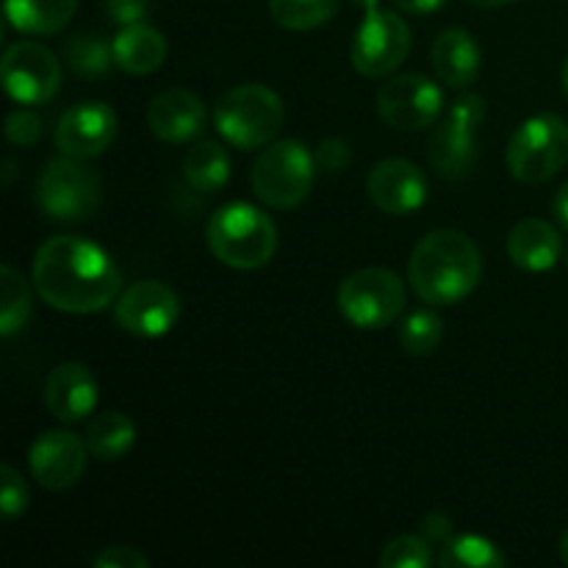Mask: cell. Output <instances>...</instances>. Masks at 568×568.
Returning a JSON list of instances; mask_svg holds the SVG:
<instances>
[{
	"label": "cell",
	"mask_w": 568,
	"mask_h": 568,
	"mask_svg": "<svg viewBox=\"0 0 568 568\" xmlns=\"http://www.w3.org/2000/svg\"><path fill=\"white\" fill-rule=\"evenodd\" d=\"M566 264H568V255H566Z\"/></svg>",
	"instance_id": "cell-43"
},
{
	"label": "cell",
	"mask_w": 568,
	"mask_h": 568,
	"mask_svg": "<svg viewBox=\"0 0 568 568\" xmlns=\"http://www.w3.org/2000/svg\"><path fill=\"white\" fill-rule=\"evenodd\" d=\"M316 178V159L297 139L266 144L255 159L250 181L255 197L275 211L297 209L311 194Z\"/></svg>",
	"instance_id": "cell-5"
},
{
	"label": "cell",
	"mask_w": 568,
	"mask_h": 568,
	"mask_svg": "<svg viewBox=\"0 0 568 568\" xmlns=\"http://www.w3.org/2000/svg\"><path fill=\"white\" fill-rule=\"evenodd\" d=\"M148 125L155 139L166 144L194 142L205 128V105L194 92L170 87L148 105Z\"/></svg>",
	"instance_id": "cell-17"
},
{
	"label": "cell",
	"mask_w": 568,
	"mask_h": 568,
	"mask_svg": "<svg viewBox=\"0 0 568 568\" xmlns=\"http://www.w3.org/2000/svg\"><path fill=\"white\" fill-rule=\"evenodd\" d=\"M183 178L200 194L220 192L231 181V159H227L225 148L211 139L194 142L183 159Z\"/></svg>",
	"instance_id": "cell-24"
},
{
	"label": "cell",
	"mask_w": 568,
	"mask_h": 568,
	"mask_svg": "<svg viewBox=\"0 0 568 568\" xmlns=\"http://www.w3.org/2000/svg\"><path fill=\"white\" fill-rule=\"evenodd\" d=\"M377 114L397 131H422L436 125L444 114L442 87L416 72L392 78L377 92Z\"/></svg>",
	"instance_id": "cell-12"
},
{
	"label": "cell",
	"mask_w": 568,
	"mask_h": 568,
	"mask_svg": "<svg viewBox=\"0 0 568 568\" xmlns=\"http://www.w3.org/2000/svg\"><path fill=\"white\" fill-rule=\"evenodd\" d=\"M98 405V381L78 361L59 364L44 383V408L59 422H81Z\"/></svg>",
	"instance_id": "cell-18"
},
{
	"label": "cell",
	"mask_w": 568,
	"mask_h": 568,
	"mask_svg": "<svg viewBox=\"0 0 568 568\" xmlns=\"http://www.w3.org/2000/svg\"><path fill=\"white\" fill-rule=\"evenodd\" d=\"M178 316H181V300L161 281L133 283L114 303L116 325L139 338L164 336L172 331Z\"/></svg>",
	"instance_id": "cell-13"
},
{
	"label": "cell",
	"mask_w": 568,
	"mask_h": 568,
	"mask_svg": "<svg viewBox=\"0 0 568 568\" xmlns=\"http://www.w3.org/2000/svg\"><path fill=\"white\" fill-rule=\"evenodd\" d=\"M483 120H486V103L480 94H464L449 105L427 142V159L438 175L447 181H460L475 170L477 153H480L477 133H480Z\"/></svg>",
	"instance_id": "cell-8"
},
{
	"label": "cell",
	"mask_w": 568,
	"mask_h": 568,
	"mask_svg": "<svg viewBox=\"0 0 568 568\" xmlns=\"http://www.w3.org/2000/svg\"><path fill=\"white\" fill-rule=\"evenodd\" d=\"M37 205L48 220L87 222L103 205V183L78 159H53L37 178Z\"/></svg>",
	"instance_id": "cell-7"
},
{
	"label": "cell",
	"mask_w": 568,
	"mask_h": 568,
	"mask_svg": "<svg viewBox=\"0 0 568 568\" xmlns=\"http://www.w3.org/2000/svg\"><path fill=\"white\" fill-rule=\"evenodd\" d=\"M83 442L92 458L98 460H120L136 444V425L120 410H103L89 422Z\"/></svg>",
	"instance_id": "cell-23"
},
{
	"label": "cell",
	"mask_w": 568,
	"mask_h": 568,
	"mask_svg": "<svg viewBox=\"0 0 568 568\" xmlns=\"http://www.w3.org/2000/svg\"><path fill=\"white\" fill-rule=\"evenodd\" d=\"M369 200L388 216H408L427 203V178L405 159H383L366 178Z\"/></svg>",
	"instance_id": "cell-16"
},
{
	"label": "cell",
	"mask_w": 568,
	"mask_h": 568,
	"mask_svg": "<svg viewBox=\"0 0 568 568\" xmlns=\"http://www.w3.org/2000/svg\"><path fill=\"white\" fill-rule=\"evenodd\" d=\"M442 568H503L505 555L483 536L449 538L442 547Z\"/></svg>",
	"instance_id": "cell-28"
},
{
	"label": "cell",
	"mask_w": 568,
	"mask_h": 568,
	"mask_svg": "<svg viewBox=\"0 0 568 568\" xmlns=\"http://www.w3.org/2000/svg\"><path fill=\"white\" fill-rule=\"evenodd\" d=\"M422 532L430 544H447L453 538V521L444 514H430L422 521Z\"/></svg>",
	"instance_id": "cell-36"
},
{
	"label": "cell",
	"mask_w": 568,
	"mask_h": 568,
	"mask_svg": "<svg viewBox=\"0 0 568 568\" xmlns=\"http://www.w3.org/2000/svg\"><path fill=\"white\" fill-rule=\"evenodd\" d=\"M433 564L430 541L422 536H399L386 544L381 555L383 568H427Z\"/></svg>",
	"instance_id": "cell-30"
},
{
	"label": "cell",
	"mask_w": 568,
	"mask_h": 568,
	"mask_svg": "<svg viewBox=\"0 0 568 568\" xmlns=\"http://www.w3.org/2000/svg\"><path fill=\"white\" fill-rule=\"evenodd\" d=\"M28 508V486L11 464L0 466V510L6 519H17Z\"/></svg>",
	"instance_id": "cell-31"
},
{
	"label": "cell",
	"mask_w": 568,
	"mask_h": 568,
	"mask_svg": "<svg viewBox=\"0 0 568 568\" xmlns=\"http://www.w3.org/2000/svg\"><path fill=\"white\" fill-rule=\"evenodd\" d=\"M6 20L28 37H55L70 26L78 0H6Z\"/></svg>",
	"instance_id": "cell-22"
},
{
	"label": "cell",
	"mask_w": 568,
	"mask_h": 568,
	"mask_svg": "<svg viewBox=\"0 0 568 568\" xmlns=\"http://www.w3.org/2000/svg\"><path fill=\"white\" fill-rule=\"evenodd\" d=\"M205 242L214 258L231 270H261L277 250V227L255 205L231 203L211 214Z\"/></svg>",
	"instance_id": "cell-3"
},
{
	"label": "cell",
	"mask_w": 568,
	"mask_h": 568,
	"mask_svg": "<svg viewBox=\"0 0 568 568\" xmlns=\"http://www.w3.org/2000/svg\"><path fill=\"white\" fill-rule=\"evenodd\" d=\"M87 442L70 430H48L28 453L31 475L44 491H67L87 471Z\"/></svg>",
	"instance_id": "cell-15"
},
{
	"label": "cell",
	"mask_w": 568,
	"mask_h": 568,
	"mask_svg": "<svg viewBox=\"0 0 568 568\" xmlns=\"http://www.w3.org/2000/svg\"><path fill=\"white\" fill-rule=\"evenodd\" d=\"M510 175L521 183H544L568 164V122L558 114H536L521 122L505 150Z\"/></svg>",
	"instance_id": "cell-6"
},
{
	"label": "cell",
	"mask_w": 568,
	"mask_h": 568,
	"mask_svg": "<svg viewBox=\"0 0 568 568\" xmlns=\"http://www.w3.org/2000/svg\"><path fill=\"white\" fill-rule=\"evenodd\" d=\"M447 3V0H394V6H399V11H405V14H433V11H438L442 6Z\"/></svg>",
	"instance_id": "cell-37"
},
{
	"label": "cell",
	"mask_w": 568,
	"mask_h": 568,
	"mask_svg": "<svg viewBox=\"0 0 568 568\" xmlns=\"http://www.w3.org/2000/svg\"><path fill=\"white\" fill-rule=\"evenodd\" d=\"M67 67L81 78H103L114 61V42H105L100 33H72L61 44Z\"/></svg>",
	"instance_id": "cell-25"
},
{
	"label": "cell",
	"mask_w": 568,
	"mask_h": 568,
	"mask_svg": "<svg viewBox=\"0 0 568 568\" xmlns=\"http://www.w3.org/2000/svg\"><path fill=\"white\" fill-rule=\"evenodd\" d=\"M558 552H560V560H564V564L568 566V530L564 532V536H560V547H558Z\"/></svg>",
	"instance_id": "cell-40"
},
{
	"label": "cell",
	"mask_w": 568,
	"mask_h": 568,
	"mask_svg": "<svg viewBox=\"0 0 568 568\" xmlns=\"http://www.w3.org/2000/svg\"><path fill=\"white\" fill-rule=\"evenodd\" d=\"M0 297H3V305H0V336L14 338L31 320L33 294L28 288L26 277L11 264L0 266Z\"/></svg>",
	"instance_id": "cell-26"
},
{
	"label": "cell",
	"mask_w": 568,
	"mask_h": 568,
	"mask_svg": "<svg viewBox=\"0 0 568 568\" xmlns=\"http://www.w3.org/2000/svg\"><path fill=\"white\" fill-rule=\"evenodd\" d=\"M349 3L358 6V9H364V11H369V9H377V3H381V0H349Z\"/></svg>",
	"instance_id": "cell-41"
},
{
	"label": "cell",
	"mask_w": 568,
	"mask_h": 568,
	"mask_svg": "<svg viewBox=\"0 0 568 568\" xmlns=\"http://www.w3.org/2000/svg\"><path fill=\"white\" fill-rule=\"evenodd\" d=\"M316 170L327 172V175H338V172L347 170L349 159H353V150L344 139H325L320 148L314 150Z\"/></svg>",
	"instance_id": "cell-33"
},
{
	"label": "cell",
	"mask_w": 568,
	"mask_h": 568,
	"mask_svg": "<svg viewBox=\"0 0 568 568\" xmlns=\"http://www.w3.org/2000/svg\"><path fill=\"white\" fill-rule=\"evenodd\" d=\"M342 0H270L272 20L288 31H311L331 20Z\"/></svg>",
	"instance_id": "cell-27"
},
{
	"label": "cell",
	"mask_w": 568,
	"mask_h": 568,
	"mask_svg": "<svg viewBox=\"0 0 568 568\" xmlns=\"http://www.w3.org/2000/svg\"><path fill=\"white\" fill-rule=\"evenodd\" d=\"M116 139V114L100 100L78 103L59 116L55 125V148L61 155L89 161L103 155Z\"/></svg>",
	"instance_id": "cell-14"
},
{
	"label": "cell",
	"mask_w": 568,
	"mask_h": 568,
	"mask_svg": "<svg viewBox=\"0 0 568 568\" xmlns=\"http://www.w3.org/2000/svg\"><path fill=\"white\" fill-rule=\"evenodd\" d=\"M564 89H566V94H568V55H566V61H564Z\"/></svg>",
	"instance_id": "cell-42"
},
{
	"label": "cell",
	"mask_w": 568,
	"mask_h": 568,
	"mask_svg": "<svg viewBox=\"0 0 568 568\" xmlns=\"http://www.w3.org/2000/svg\"><path fill=\"white\" fill-rule=\"evenodd\" d=\"M444 336V322L436 311H414L399 327V347L414 358H425L438 347Z\"/></svg>",
	"instance_id": "cell-29"
},
{
	"label": "cell",
	"mask_w": 568,
	"mask_h": 568,
	"mask_svg": "<svg viewBox=\"0 0 568 568\" xmlns=\"http://www.w3.org/2000/svg\"><path fill=\"white\" fill-rule=\"evenodd\" d=\"M469 3L477 6V9H503V6L516 3V0H469Z\"/></svg>",
	"instance_id": "cell-39"
},
{
	"label": "cell",
	"mask_w": 568,
	"mask_h": 568,
	"mask_svg": "<svg viewBox=\"0 0 568 568\" xmlns=\"http://www.w3.org/2000/svg\"><path fill=\"white\" fill-rule=\"evenodd\" d=\"M552 205H555V216H558L560 227L568 233V183H564V186H560V192L555 194Z\"/></svg>",
	"instance_id": "cell-38"
},
{
	"label": "cell",
	"mask_w": 568,
	"mask_h": 568,
	"mask_svg": "<svg viewBox=\"0 0 568 568\" xmlns=\"http://www.w3.org/2000/svg\"><path fill=\"white\" fill-rule=\"evenodd\" d=\"M286 122V105L264 83H242L216 100L214 125L231 148L258 150L275 142Z\"/></svg>",
	"instance_id": "cell-4"
},
{
	"label": "cell",
	"mask_w": 568,
	"mask_h": 568,
	"mask_svg": "<svg viewBox=\"0 0 568 568\" xmlns=\"http://www.w3.org/2000/svg\"><path fill=\"white\" fill-rule=\"evenodd\" d=\"M0 72L6 94L22 105L50 103L61 87V64L53 50L28 39L6 48Z\"/></svg>",
	"instance_id": "cell-11"
},
{
	"label": "cell",
	"mask_w": 568,
	"mask_h": 568,
	"mask_svg": "<svg viewBox=\"0 0 568 568\" xmlns=\"http://www.w3.org/2000/svg\"><path fill=\"white\" fill-rule=\"evenodd\" d=\"M94 568H150V560L144 558L139 549L116 544V547H105L92 558Z\"/></svg>",
	"instance_id": "cell-34"
},
{
	"label": "cell",
	"mask_w": 568,
	"mask_h": 568,
	"mask_svg": "<svg viewBox=\"0 0 568 568\" xmlns=\"http://www.w3.org/2000/svg\"><path fill=\"white\" fill-rule=\"evenodd\" d=\"M31 277L39 297L64 314H98L120 297L122 288L114 258L78 236H53L39 244Z\"/></svg>",
	"instance_id": "cell-1"
},
{
	"label": "cell",
	"mask_w": 568,
	"mask_h": 568,
	"mask_svg": "<svg viewBox=\"0 0 568 568\" xmlns=\"http://www.w3.org/2000/svg\"><path fill=\"white\" fill-rule=\"evenodd\" d=\"M560 253H564V239L547 220L527 216L516 222L508 236L510 261L525 272L552 270L560 261Z\"/></svg>",
	"instance_id": "cell-20"
},
{
	"label": "cell",
	"mask_w": 568,
	"mask_h": 568,
	"mask_svg": "<svg viewBox=\"0 0 568 568\" xmlns=\"http://www.w3.org/2000/svg\"><path fill=\"white\" fill-rule=\"evenodd\" d=\"M166 59V39L159 28L148 22L122 26L114 37V61L128 75L144 78L159 70Z\"/></svg>",
	"instance_id": "cell-21"
},
{
	"label": "cell",
	"mask_w": 568,
	"mask_h": 568,
	"mask_svg": "<svg viewBox=\"0 0 568 568\" xmlns=\"http://www.w3.org/2000/svg\"><path fill=\"white\" fill-rule=\"evenodd\" d=\"M408 22L388 9H369L353 39V67L364 78H386L410 53Z\"/></svg>",
	"instance_id": "cell-10"
},
{
	"label": "cell",
	"mask_w": 568,
	"mask_h": 568,
	"mask_svg": "<svg viewBox=\"0 0 568 568\" xmlns=\"http://www.w3.org/2000/svg\"><path fill=\"white\" fill-rule=\"evenodd\" d=\"M483 277V258L466 233L442 227L422 239L408 261V281L416 297L430 305H458Z\"/></svg>",
	"instance_id": "cell-2"
},
{
	"label": "cell",
	"mask_w": 568,
	"mask_h": 568,
	"mask_svg": "<svg viewBox=\"0 0 568 568\" xmlns=\"http://www.w3.org/2000/svg\"><path fill=\"white\" fill-rule=\"evenodd\" d=\"M433 67L447 89H466L480 75V44L466 28H447L433 42Z\"/></svg>",
	"instance_id": "cell-19"
},
{
	"label": "cell",
	"mask_w": 568,
	"mask_h": 568,
	"mask_svg": "<svg viewBox=\"0 0 568 568\" xmlns=\"http://www.w3.org/2000/svg\"><path fill=\"white\" fill-rule=\"evenodd\" d=\"M3 131H6V139H9L11 144H17V148H33V144L42 139L44 122L42 116L33 114V111L17 109L6 116Z\"/></svg>",
	"instance_id": "cell-32"
},
{
	"label": "cell",
	"mask_w": 568,
	"mask_h": 568,
	"mask_svg": "<svg viewBox=\"0 0 568 568\" xmlns=\"http://www.w3.org/2000/svg\"><path fill=\"white\" fill-rule=\"evenodd\" d=\"M338 311L361 331H381L405 311V286L397 272L386 266H366L353 272L338 286Z\"/></svg>",
	"instance_id": "cell-9"
},
{
	"label": "cell",
	"mask_w": 568,
	"mask_h": 568,
	"mask_svg": "<svg viewBox=\"0 0 568 568\" xmlns=\"http://www.w3.org/2000/svg\"><path fill=\"white\" fill-rule=\"evenodd\" d=\"M105 14L116 26H133V22L148 20L150 0H103Z\"/></svg>",
	"instance_id": "cell-35"
}]
</instances>
